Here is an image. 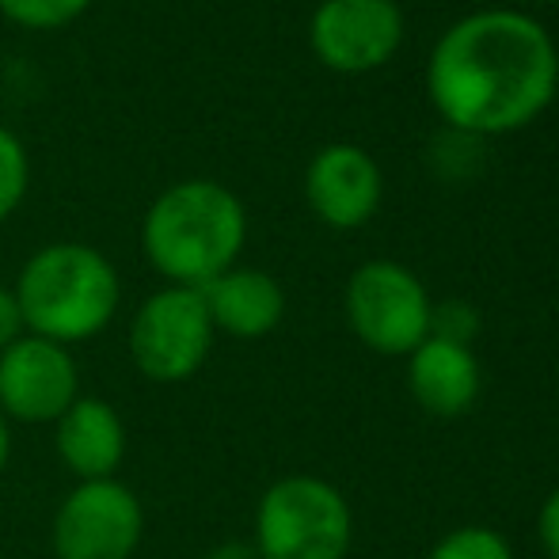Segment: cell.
<instances>
[{"label":"cell","instance_id":"6da1fadb","mask_svg":"<svg viewBox=\"0 0 559 559\" xmlns=\"http://www.w3.org/2000/svg\"><path fill=\"white\" fill-rule=\"evenodd\" d=\"M556 84L559 53L548 31L507 8L456 20L427 66L438 115L464 133L522 130L552 104Z\"/></svg>","mask_w":559,"mask_h":559},{"label":"cell","instance_id":"7a4b0ae2","mask_svg":"<svg viewBox=\"0 0 559 559\" xmlns=\"http://www.w3.org/2000/svg\"><path fill=\"white\" fill-rule=\"evenodd\" d=\"M248 240L243 202L214 179H187L160 194L141 222V251L168 286L202 289L236 266Z\"/></svg>","mask_w":559,"mask_h":559},{"label":"cell","instance_id":"3957f363","mask_svg":"<svg viewBox=\"0 0 559 559\" xmlns=\"http://www.w3.org/2000/svg\"><path fill=\"white\" fill-rule=\"evenodd\" d=\"M27 335L73 346L111 328L122 305L115 263L92 243H46L23 263L12 286Z\"/></svg>","mask_w":559,"mask_h":559},{"label":"cell","instance_id":"277c9868","mask_svg":"<svg viewBox=\"0 0 559 559\" xmlns=\"http://www.w3.org/2000/svg\"><path fill=\"white\" fill-rule=\"evenodd\" d=\"M354 514L346 495L320 476H286L255 507L259 559H346Z\"/></svg>","mask_w":559,"mask_h":559},{"label":"cell","instance_id":"5b68a950","mask_svg":"<svg viewBox=\"0 0 559 559\" xmlns=\"http://www.w3.org/2000/svg\"><path fill=\"white\" fill-rule=\"evenodd\" d=\"M214 320L199 289L164 286L130 320V358L145 381L183 384L214 350Z\"/></svg>","mask_w":559,"mask_h":559},{"label":"cell","instance_id":"8992f818","mask_svg":"<svg viewBox=\"0 0 559 559\" xmlns=\"http://www.w3.org/2000/svg\"><path fill=\"white\" fill-rule=\"evenodd\" d=\"M430 297L407 266L373 259L346 282V324L373 354L407 358L430 335Z\"/></svg>","mask_w":559,"mask_h":559},{"label":"cell","instance_id":"52a82bcc","mask_svg":"<svg viewBox=\"0 0 559 559\" xmlns=\"http://www.w3.org/2000/svg\"><path fill=\"white\" fill-rule=\"evenodd\" d=\"M145 537V507L122 479H84L61 499L50 525L58 559H133Z\"/></svg>","mask_w":559,"mask_h":559},{"label":"cell","instance_id":"ba28073f","mask_svg":"<svg viewBox=\"0 0 559 559\" xmlns=\"http://www.w3.org/2000/svg\"><path fill=\"white\" fill-rule=\"evenodd\" d=\"M81 396V369L69 346L23 335L0 350V415L15 423H58Z\"/></svg>","mask_w":559,"mask_h":559},{"label":"cell","instance_id":"9c48e42d","mask_svg":"<svg viewBox=\"0 0 559 559\" xmlns=\"http://www.w3.org/2000/svg\"><path fill=\"white\" fill-rule=\"evenodd\" d=\"M404 15L392 0H324L309 23L312 53L335 73H369L400 50Z\"/></svg>","mask_w":559,"mask_h":559},{"label":"cell","instance_id":"30bf717a","mask_svg":"<svg viewBox=\"0 0 559 559\" xmlns=\"http://www.w3.org/2000/svg\"><path fill=\"white\" fill-rule=\"evenodd\" d=\"M305 199L332 228H358L381 206V168L358 145H328L305 171Z\"/></svg>","mask_w":559,"mask_h":559},{"label":"cell","instance_id":"8fae6325","mask_svg":"<svg viewBox=\"0 0 559 559\" xmlns=\"http://www.w3.org/2000/svg\"><path fill=\"white\" fill-rule=\"evenodd\" d=\"M53 449L76 479H115L126 461V423L104 396H76L53 423Z\"/></svg>","mask_w":559,"mask_h":559},{"label":"cell","instance_id":"7c38bea8","mask_svg":"<svg viewBox=\"0 0 559 559\" xmlns=\"http://www.w3.org/2000/svg\"><path fill=\"white\" fill-rule=\"evenodd\" d=\"M479 384H484L479 361L464 343L427 335L407 354V389H412L415 404L430 415H442V419L464 415L476 404Z\"/></svg>","mask_w":559,"mask_h":559},{"label":"cell","instance_id":"4fadbf2b","mask_svg":"<svg viewBox=\"0 0 559 559\" xmlns=\"http://www.w3.org/2000/svg\"><path fill=\"white\" fill-rule=\"evenodd\" d=\"M199 294L214 320V332L233 338H263L286 317V294H282L278 278L255 271V266H228Z\"/></svg>","mask_w":559,"mask_h":559},{"label":"cell","instance_id":"5bb4252c","mask_svg":"<svg viewBox=\"0 0 559 559\" xmlns=\"http://www.w3.org/2000/svg\"><path fill=\"white\" fill-rule=\"evenodd\" d=\"M92 0H0L4 20L23 31H61L88 12Z\"/></svg>","mask_w":559,"mask_h":559},{"label":"cell","instance_id":"9a60e30c","mask_svg":"<svg viewBox=\"0 0 559 559\" xmlns=\"http://www.w3.org/2000/svg\"><path fill=\"white\" fill-rule=\"evenodd\" d=\"M427 559H514V548L491 525H461L445 533Z\"/></svg>","mask_w":559,"mask_h":559},{"label":"cell","instance_id":"2e32d148","mask_svg":"<svg viewBox=\"0 0 559 559\" xmlns=\"http://www.w3.org/2000/svg\"><path fill=\"white\" fill-rule=\"evenodd\" d=\"M31 187V160L23 141L8 126H0V222L15 214L27 199Z\"/></svg>","mask_w":559,"mask_h":559},{"label":"cell","instance_id":"e0dca14e","mask_svg":"<svg viewBox=\"0 0 559 559\" xmlns=\"http://www.w3.org/2000/svg\"><path fill=\"white\" fill-rule=\"evenodd\" d=\"M479 332V317L472 305L464 301H445L430 309V335L449 338V343H472V335Z\"/></svg>","mask_w":559,"mask_h":559},{"label":"cell","instance_id":"ac0fdd59","mask_svg":"<svg viewBox=\"0 0 559 559\" xmlns=\"http://www.w3.org/2000/svg\"><path fill=\"white\" fill-rule=\"evenodd\" d=\"M27 335V324H23V312H20V301H15L12 289L0 286V350L15 343V338Z\"/></svg>","mask_w":559,"mask_h":559},{"label":"cell","instance_id":"d6986e66","mask_svg":"<svg viewBox=\"0 0 559 559\" xmlns=\"http://www.w3.org/2000/svg\"><path fill=\"white\" fill-rule=\"evenodd\" d=\"M537 533H540V545H545L548 559H559V487L545 499V507H540Z\"/></svg>","mask_w":559,"mask_h":559},{"label":"cell","instance_id":"ffe728a7","mask_svg":"<svg viewBox=\"0 0 559 559\" xmlns=\"http://www.w3.org/2000/svg\"><path fill=\"white\" fill-rule=\"evenodd\" d=\"M206 559H259L255 545H248V540H225V545L210 548Z\"/></svg>","mask_w":559,"mask_h":559},{"label":"cell","instance_id":"44dd1931","mask_svg":"<svg viewBox=\"0 0 559 559\" xmlns=\"http://www.w3.org/2000/svg\"><path fill=\"white\" fill-rule=\"evenodd\" d=\"M8 456H12V430H8V419L0 415V476L8 468Z\"/></svg>","mask_w":559,"mask_h":559},{"label":"cell","instance_id":"7402d4cb","mask_svg":"<svg viewBox=\"0 0 559 559\" xmlns=\"http://www.w3.org/2000/svg\"><path fill=\"white\" fill-rule=\"evenodd\" d=\"M533 4H559V0H533Z\"/></svg>","mask_w":559,"mask_h":559}]
</instances>
